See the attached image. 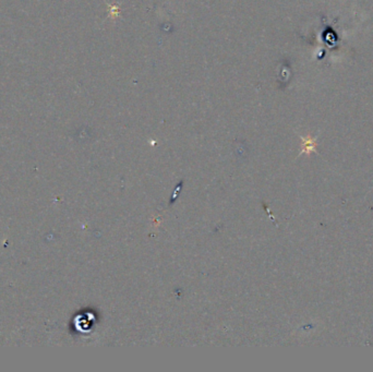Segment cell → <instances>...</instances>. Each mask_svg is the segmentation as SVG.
<instances>
[{"label":"cell","mask_w":373,"mask_h":372,"mask_svg":"<svg viewBox=\"0 0 373 372\" xmlns=\"http://www.w3.org/2000/svg\"><path fill=\"white\" fill-rule=\"evenodd\" d=\"M120 13V8L117 5H111L109 6V15L111 18H117L118 14Z\"/></svg>","instance_id":"cell-1"}]
</instances>
